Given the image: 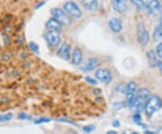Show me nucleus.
Segmentation results:
<instances>
[{
	"instance_id": "f257e3e1",
	"label": "nucleus",
	"mask_w": 162,
	"mask_h": 134,
	"mask_svg": "<svg viewBox=\"0 0 162 134\" xmlns=\"http://www.w3.org/2000/svg\"><path fill=\"white\" fill-rule=\"evenodd\" d=\"M151 97V94L147 88H140L137 93L136 99H135V102H134L132 107L138 112L145 110L146 104L148 102V100H150Z\"/></svg>"
},
{
	"instance_id": "f03ea898",
	"label": "nucleus",
	"mask_w": 162,
	"mask_h": 134,
	"mask_svg": "<svg viewBox=\"0 0 162 134\" xmlns=\"http://www.w3.org/2000/svg\"><path fill=\"white\" fill-rule=\"evenodd\" d=\"M162 108V99L158 96H151L146 104L145 111L148 115H152L154 112Z\"/></svg>"
},
{
	"instance_id": "7ed1b4c3",
	"label": "nucleus",
	"mask_w": 162,
	"mask_h": 134,
	"mask_svg": "<svg viewBox=\"0 0 162 134\" xmlns=\"http://www.w3.org/2000/svg\"><path fill=\"white\" fill-rule=\"evenodd\" d=\"M63 11L70 17L78 19L82 16V12H81L78 5L73 1H68L63 5Z\"/></svg>"
},
{
	"instance_id": "20e7f679",
	"label": "nucleus",
	"mask_w": 162,
	"mask_h": 134,
	"mask_svg": "<svg viewBox=\"0 0 162 134\" xmlns=\"http://www.w3.org/2000/svg\"><path fill=\"white\" fill-rule=\"evenodd\" d=\"M53 18H55L62 26H69L71 24V19L66 13L59 7H54L51 10Z\"/></svg>"
},
{
	"instance_id": "39448f33",
	"label": "nucleus",
	"mask_w": 162,
	"mask_h": 134,
	"mask_svg": "<svg viewBox=\"0 0 162 134\" xmlns=\"http://www.w3.org/2000/svg\"><path fill=\"white\" fill-rule=\"evenodd\" d=\"M136 92H137V85L135 82L128 83L125 88V95L127 103L131 107H132L135 99H136Z\"/></svg>"
},
{
	"instance_id": "423d86ee",
	"label": "nucleus",
	"mask_w": 162,
	"mask_h": 134,
	"mask_svg": "<svg viewBox=\"0 0 162 134\" xmlns=\"http://www.w3.org/2000/svg\"><path fill=\"white\" fill-rule=\"evenodd\" d=\"M137 36L139 42L142 45L146 46L150 42V34L145 27L143 23H139L137 26Z\"/></svg>"
},
{
	"instance_id": "0eeeda50",
	"label": "nucleus",
	"mask_w": 162,
	"mask_h": 134,
	"mask_svg": "<svg viewBox=\"0 0 162 134\" xmlns=\"http://www.w3.org/2000/svg\"><path fill=\"white\" fill-rule=\"evenodd\" d=\"M45 39L47 42L51 46H58L60 42V33L57 31H49L45 34Z\"/></svg>"
},
{
	"instance_id": "6e6552de",
	"label": "nucleus",
	"mask_w": 162,
	"mask_h": 134,
	"mask_svg": "<svg viewBox=\"0 0 162 134\" xmlns=\"http://www.w3.org/2000/svg\"><path fill=\"white\" fill-rule=\"evenodd\" d=\"M145 7L148 13L151 15H156L159 12L160 3L159 0H146Z\"/></svg>"
},
{
	"instance_id": "1a4fd4ad",
	"label": "nucleus",
	"mask_w": 162,
	"mask_h": 134,
	"mask_svg": "<svg viewBox=\"0 0 162 134\" xmlns=\"http://www.w3.org/2000/svg\"><path fill=\"white\" fill-rule=\"evenodd\" d=\"M113 8L119 14H124L129 10V4L127 0H113Z\"/></svg>"
},
{
	"instance_id": "9d476101",
	"label": "nucleus",
	"mask_w": 162,
	"mask_h": 134,
	"mask_svg": "<svg viewBox=\"0 0 162 134\" xmlns=\"http://www.w3.org/2000/svg\"><path fill=\"white\" fill-rule=\"evenodd\" d=\"M96 77L99 81L104 82V83H110L113 79L112 73L106 69H97V72H96Z\"/></svg>"
},
{
	"instance_id": "9b49d317",
	"label": "nucleus",
	"mask_w": 162,
	"mask_h": 134,
	"mask_svg": "<svg viewBox=\"0 0 162 134\" xmlns=\"http://www.w3.org/2000/svg\"><path fill=\"white\" fill-rule=\"evenodd\" d=\"M58 56L59 58H61L62 59L66 60H70L71 58V48L69 44L67 43H63L61 44V46L59 47V49L58 51Z\"/></svg>"
},
{
	"instance_id": "f8f14e48",
	"label": "nucleus",
	"mask_w": 162,
	"mask_h": 134,
	"mask_svg": "<svg viewBox=\"0 0 162 134\" xmlns=\"http://www.w3.org/2000/svg\"><path fill=\"white\" fill-rule=\"evenodd\" d=\"M108 25H109V28L113 32H116V33L122 32V30L124 28L123 23H122V21L119 18H116V17H113L112 19H110Z\"/></svg>"
},
{
	"instance_id": "ddd939ff",
	"label": "nucleus",
	"mask_w": 162,
	"mask_h": 134,
	"mask_svg": "<svg viewBox=\"0 0 162 134\" xmlns=\"http://www.w3.org/2000/svg\"><path fill=\"white\" fill-rule=\"evenodd\" d=\"M83 59V53L81 51L80 49L78 48H75L73 50L72 53H71V61L74 65H79L81 62H82Z\"/></svg>"
},
{
	"instance_id": "4468645a",
	"label": "nucleus",
	"mask_w": 162,
	"mask_h": 134,
	"mask_svg": "<svg viewBox=\"0 0 162 134\" xmlns=\"http://www.w3.org/2000/svg\"><path fill=\"white\" fill-rule=\"evenodd\" d=\"M98 66H99V60L96 58H91L87 60L82 69L85 72H88V71H92L93 69L97 68Z\"/></svg>"
},
{
	"instance_id": "2eb2a0df",
	"label": "nucleus",
	"mask_w": 162,
	"mask_h": 134,
	"mask_svg": "<svg viewBox=\"0 0 162 134\" xmlns=\"http://www.w3.org/2000/svg\"><path fill=\"white\" fill-rule=\"evenodd\" d=\"M81 3L86 10L89 11H96L99 6L98 0H82Z\"/></svg>"
},
{
	"instance_id": "dca6fc26",
	"label": "nucleus",
	"mask_w": 162,
	"mask_h": 134,
	"mask_svg": "<svg viewBox=\"0 0 162 134\" xmlns=\"http://www.w3.org/2000/svg\"><path fill=\"white\" fill-rule=\"evenodd\" d=\"M46 29L48 31H57L59 32L60 30V28L62 27V25L60 24L59 22H58L55 18H51L48 22L45 24Z\"/></svg>"
},
{
	"instance_id": "f3484780",
	"label": "nucleus",
	"mask_w": 162,
	"mask_h": 134,
	"mask_svg": "<svg viewBox=\"0 0 162 134\" xmlns=\"http://www.w3.org/2000/svg\"><path fill=\"white\" fill-rule=\"evenodd\" d=\"M146 55H147V59H148V66H150L151 68H155V67H157L158 59H157L156 52L152 50H151V51H147Z\"/></svg>"
},
{
	"instance_id": "a211bd4d",
	"label": "nucleus",
	"mask_w": 162,
	"mask_h": 134,
	"mask_svg": "<svg viewBox=\"0 0 162 134\" xmlns=\"http://www.w3.org/2000/svg\"><path fill=\"white\" fill-rule=\"evenodd\" d=\"M153 39L156 42L162 41V23H160L154 30L153 32Z\"/></svg>"
},
{
	"instance_id": "6ab92c4d",
	"label": "nucleus",
	"mask_w": 162,
	"mask_h": 134,
	"mask_svg": "<svg viewBox=\"0 0 162 134\" xmlns=\"http://www.w3.org/2000/svg\"><path fill=\"white\" fill-rule=\"evenodd\" d=\"M130 1L138 10H142V9L145 8L144 0H130Z\"/></svg>"
},
{
	"instance_id": "aec40b11",
	"label": "nucleus",
	"mask_w": 162,
	"mask_h": 134,
	"mask_svg": "<svg viewBox=\"0 0 162 134\" xmlns=\"http://www.w3.org/2000/svg\"><path fill=\"white\" fill-rule=\"evenodd\" d=\"M13 118V113H6V114H0V123L9 122Z\"/></svg>"
},
{
	"instance_id": "412c9836",
	"label": "nucleus",
	"mask_w": 162,
	"mask_h": 134,
	"mask_svg": "<svg viewBox=\"0 0 162 134\" xmlns=\"http://www.w3.org/2000/svg\"><path fill=\"white\" fill-rule=\"evenodd\" d=\"M29 46H30V49H31L33 52H35V53H38V52H39V45L36 44L35 42H31L29 43Z\"/></svg>"
},
{
	"instance_id": "4be33fe9",
	"label": "nucleus",
	"mask_w": 162,
	"mask_h": 134,
	"mask_svg": "<svg viewBox=\"0 0 162 134\" xmlns=\"http://www.w3.org/2000/svg\"><path fill=\"white\" fill-rule=\"evenodd\" d=\"M156 54H157V56H159L160 59H162V42H160L159 44L157 46Z\"/></svg>"
},
{
	"instance_id": "5701e85b",
	"label": "nucleus",
	"mask_w": 162,
	"mask_h": 134,
	"mask_svg": "<svg viewBox=\"0 0 162 134\" xmlns=\"http://www.w3.org/2000/svg\"><path fill=\"white\" fill-rule=\"evenodd\" d=\"M51 120L48 119V118H41L39 120H36L35 121V124H41V123H50Z\"/></svg>"
},
{
	"instance_id": "b1692460",
	"label": "nucleus",
	"mask_w": 162,
	"mask_h": 134,
	"mask_svg": "<svg viewBox=\"0 0 162 134\" xmlns=\"http://www.w3.org/2000/svg\"><path fill=\"white\" fill-rule=\"evenodd\" d=\"M133 120H134V122L137 123L138 124H141V116L139 112L133 115Z\"/></svg>"
},
{
	"instance_id": "393cba45",
	"label": "nucleus",
	"mask_w": 162,
	"mask_h": 134,
	"mask_svg": "<svg viewBox=\"0 0 162 134\" xmlns=\"http://www.w3.org/2000/svg\"><path fill=\"white\" fill-rule=\"evenodd\" d=\"M86 82H88V84H91V85H97V81L96 79H94L90 77H86Z\"/></svg>"
},
{
	"instance_id": "a878e982",
	"label": "nucleus",
	"mask_w": 162,
	"mask_h": 134,
	"mask_svg": "<svg viewBox=\"0 0 162 134\" xmlns=\"http://www.w3.org/2000/svg\"><path fill=\"white\" fill-rule=\"evenodd\" d=\"M95 130V127L93 125H89V126H86L83 128V131L86 133H88V132H91Z\"/></svg>"
},
{
	"instance_id": "bb28decb",
	"label": "nucleus",
	"mask_w": 162,
	"mask_h": 134,
	"mask_svg": "<svg viewBox=\"0 0 162 134\" xmlns=\"http://www.w3.org/2000/svg\"><path fill=\"white\" fill-rule=\"evenodd\" d=\"M18 118H19L20 120H27V119H30L31 116L27 115L26 113H24V112H21V113H20V114L18 115Z\"/></svg>"
},
{
	"instance_id": "cd10ccee",
	"label": "nucleus",
	"mask_w": 162,
	"mask_h": 134,
	"mask_svg": "<svg viewBox=\"0 0 162 134\" xmlns=\"http://www.w3.org/2000/svg\"><path fill=\"white\" fill-rule=\"evenodd\" d=\"M59 122H63V123H71L73 125H77L74 122H72V121H70V120H66V119H59Z\"/></svg>"
},
{
	"instance_id": "c85d7f7f",
	"label": "nucleus",
	"mask_w": 162,
	"mask_h": 134,
	"mask_svg": "<svg viewBox=\"0 0 162 134\" xmlns=\"http://www.w3.org/2000/svg\"><path fill=\"white\" fill-rule=\"evenodd\" d=\"M113 126L115 127V128H118V127H120V122H119V121H117V120H115L113 123Z\"/></svg>"
},
{
	"instance_id": "c756f323",
	"label": "nucleus",
	"mask_w": 162,
	"mask_h": 134,
	"mask_svg": "<svg viewBox=\"0 0 162 134\" xmlns=\"http://www.w3.org/2000/svg\"><path fill=\"white\" fill-rule=\"evenodd\" d=\"M157 66L159 67V69L162 71V61L160 60H158V63H157Z\"/></svg>"
},
{
	"instance_id": "7c9ffc66",
	"label": "nucleus",
	"mask_w": 162,
	"mask_h": 134,
	"mask_svg": "<svg viewBox=\"0 0 162 134\" xmlns=\"http://www.w3.org/2000/svg\"><path fill=\"white\" fill-rule=\"evenodd\" d=\"M44 4H45V1H43V2H41V3H39V4H38V5H36V7H35V8H36V9L40 8V7H41V6H43V5Z\"/></svg>"
},
{
	"instance_id": "2f4dec72",
	"label": "nucleus",
	"mask_w": 162,
	"mask_h": 134,
	"mask_svg": "<svg viewBox=\"0 0 162 134\" xmlns=\"http://www.w3.org/2000/svg\"><path fill=\"white\" fill-rule=\"evenodd\" d=\"M144 134H157V133L154 132V131H146L144 132Z\"/></svg>"
},
{
	"instance_id": "473e14b6",
	"label": "nucleus",
	"mask_w": 162,
	"mask_h": 134,
	"mask_svg": "<svg viewBox=\"0 0 162 134\" xmlns=\"http://www.w3.org/2000/svg\"><path fill=\"white\" fill-rule=\"evenodd\" d=\"M106 134H118L116 131H107Z\"/></svg>"
},
{
	"instance_id": "72a5a7b5",
	"label": "nucleus",
	"mask_w": 162,
	"mask_h": 134,
	"mask_svg": "<svg viewBox=\"0 0 162 134\" xmlns=\"http://www.w3.org/2000/svg\"><path fill=\"white\" fill-rule=\"evenodd\" d=\"M124 134H127V133H124ZM129 134H140L139 132H136V131H132V132H131V133H129Z\"/></svg>"
}]
</instances>
